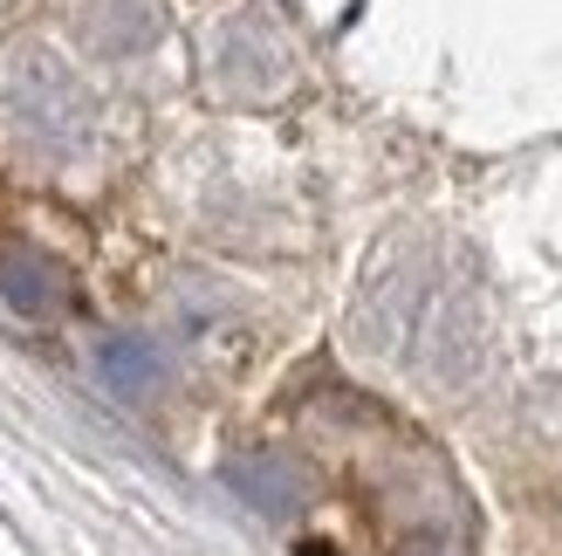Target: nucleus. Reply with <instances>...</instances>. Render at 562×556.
<instances>
[{
    "instance_id": "nucleus-1",
    "label": "nucleus",
    "mask_w": 562,
    "mask_h": 556,
    "mask_svg": "<svg viewBox=\"0 0 562 556\" xmlns=\"http://www.w3.org/2000/svg\"><path fill=\"white\" fill-rule=\"evenodd\" d=\"M0 296H8L21 316L48 323V316H63L69 282H63V268H55L48 255H8V262H0Z\"/></svg>"
},
{
    "instance_id": "nucleus-2",
    "label": "nucleus",
    "mask_w": 562,
    "mask_h": 556,
    "mask_svg": "<svg viewBox=\"0 0 562 556\" xmlns=\"http://www.w3.org/2000/svg\"><path fill=\"white\" fill-rule=\"evenodd\" d=\"M103 365H110V378H117L124 392H131V385H145V371H151V357L137 351V344H110V351H103Z\"/></svg>"
}]
</instances>
